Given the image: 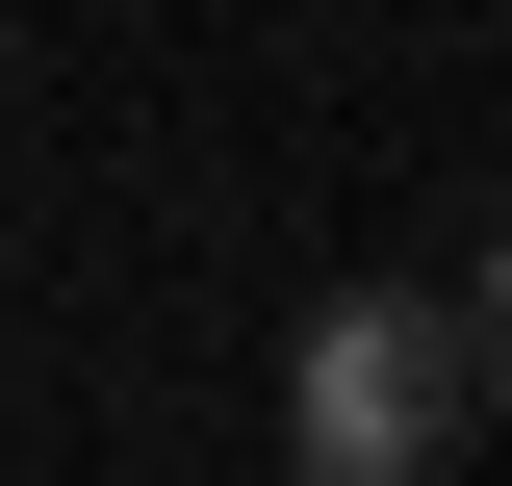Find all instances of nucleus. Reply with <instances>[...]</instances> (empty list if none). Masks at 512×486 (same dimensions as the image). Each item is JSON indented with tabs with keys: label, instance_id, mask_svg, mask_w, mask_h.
Returning <instances> with one entry per match:
<instances>
[{
	"label": "nucleus",
	"instance_id": "1",
	"mask_svg": "<svg viewBox=\"0 0 512 486\" xmlns=\"http://www.w3.org/2000/svg\"><path fill=\"white\" fill-rule=\"evenodd\" d=\"M282 435H308V486H410L487 435V282H333L308 307V359H282Z\"/></svg>",
	"mask_w": 512,
	"mask_h": 486
}]
</instances>
